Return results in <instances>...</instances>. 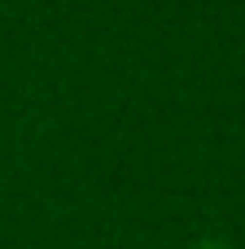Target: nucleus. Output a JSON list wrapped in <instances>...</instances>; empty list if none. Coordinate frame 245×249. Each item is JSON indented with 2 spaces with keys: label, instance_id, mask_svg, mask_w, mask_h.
<instances>
[]
</instances>
